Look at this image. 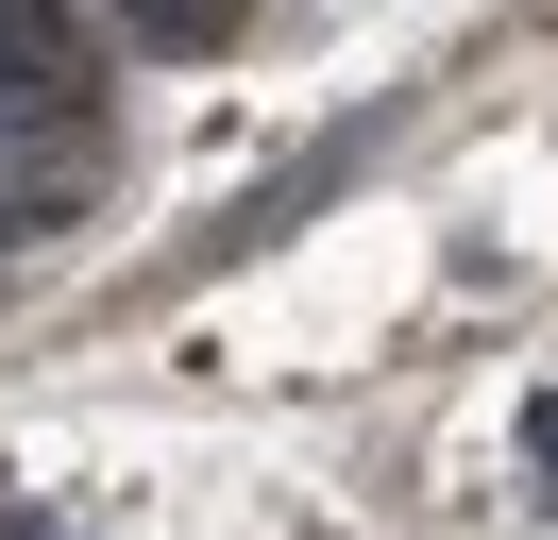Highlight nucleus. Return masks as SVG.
<instances>
[{
    "label": "nucleus",
    "mask_w": 558,
    "mask_h": 540,
    "mask_svg": "<svg viewBox=\"0 0 558 540\" xmlns=\"http://www.w3.org/2000/svg\"><path fill=\"white\" fill-rule=\"evenodd\" d=\"M102 152H119L102 85H69L35 34H0V236H69L102 202Z\"/></svg>",
    "instance_id": "f257e3e1"
},
{
    "label": "nucleus",
    "mask_w": 558,
    "mask_h": 540,
    "mask_svg": "<svg viewBox=\"0 0 558 540\" xmlns=\"http://www.w3.org/2000/svg\"><path fill=\"white\" fill-rule=\"evenodd\" d=\"M524 456H542V490H558V389H524Z\"/></svg>",
    "instance_id": "f03ea898"
}]
</instances>
